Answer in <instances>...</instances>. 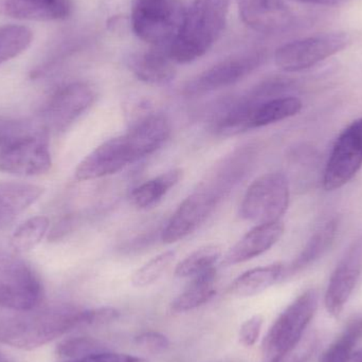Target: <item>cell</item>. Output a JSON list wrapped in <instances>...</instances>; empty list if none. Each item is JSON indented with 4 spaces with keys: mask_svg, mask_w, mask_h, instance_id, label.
<instances>
[{
    "mask_svg": "<svg viewBox=\"0 0 362 362\" xmlns=\"http://www.w3.org/2000/svg\"><path fill=\"white\" fill-rule=\"evenodd\" d=\"M88 310L64 304L19 312L0 320V342L21 350L40 348L65 334L86 327Z\"/></svg>",
    "mask_w": 362,
    "mask_h": 362,
    "instance_id": "obj_1",
    "label": "cell"
},
{
    "mask_svg": "<svg viewBox=\"0 0 362 362\" xmlns=\"http://www.w3.org/2000/svg\"><path fill=\"white\" fill-rule=\"evenodd\" d=\"M229 6L230 0H194L169 47L174 63H192L212 48L225 29Z\"/></svg>",
    "mask_w": 362,
    "mask_h": 362,
    "instance_id": "obj_2",
    "label": "cell"
},
{
    "mask_svg": "<svg viewBox=\"0 0 362 362\" xmlns=\"http://www.w3.org/2000/svg\"><path fill=\"white\" fill-rule=\"evenodd\" d=\"M319 305L317 289L298 296L276 319L264 338L263 355L267 361L280 358L303 340L304 333L316 316Z\"/></svg>",
    "mask_w": 362,
    "mask_h": 362,
    "instance_id": "obj_3",
    "label": "cell"
},
{
    "mask_svg": "<svg viewBox=\"0 0 362 362\" xmlns=\"http://www.w3.org/2000/svg\"><path fill=\"white\" fill-rule=\"evenodd\" d=\"M185 12L180 0H137L132 12V25L140 40L169 48L180 32Z\"/></svg>",
    "mask_w": 362,
    "mask_h": 362,
    "instance_id": "obj_4",
    "label": "cell"
},
{
    "mask_svg": "<svg viewBox=\"0 0 362 362\" xmlns=\"http://www.w3.org/2000/svg\"><path fill=\"white\" fill-rule=\"evenodd\" d=\"M289 197V182L284 174H264L247 189L240 215L257 225L279 223L288 209Z\"/></svg>",
    "mask_w": 362,
    "mask_h": 362,
    "instance_id": "obj_5",
    "label": "cell"
},
{
    "mask_svg": "<svg viewBox=\"0 0 362 362\" xmlns=\"http://www.w3.org/2000/svg\"><path fill=\"white\" fill-rule=\"evenodd\" d=\"M42 298V285L33 269L12 255H0V306L27 312Z\"/></svg>",
    "mask_w": 362,
    "mask_h": 362,
    "instance_id": "obj_6",
    "label": "cell"
},
{
    "mask_svg": "<svg viewBox=\"0 0 362 362\" xmlns=\"http://www.w3.org/2000/svg\"><path fill=\"white\" fill-rule=\"evenodd\" d=\"M351 36L344 32L319 34L280 47L274 54L276 65L283 71L310 69L349 46Z\"/></svg>",
    "mask_w": 362,
    "mask_h": 362,
    "instance_id": "obj_7",
    "label": "cell"
},
{
    "mask_svg": "<svg viewBox=\"0 0 362 362\" xmlns=\"http://www.w3.org/2000/svg\"><path fill=\"white\" fill-rule=\"evenodd\" d=\"M86 83L74 82L57 89L45 103L38 123L50 135L67 131L95 101Z\"/></svg>",
    "mask_w": 362,
    "mask_h": 362,
    "instance_id": "obj_8",
    "label": "cell"
},
{
    "mask_svg": "<svg viewBox=\"0 0 362 362\" xmlns=\"http://www.w3.org/2000/svg\"><path fill=\"white\" fill-rule=\"evenodd\" d=\"M362 168V118L344 129L334 144L325 165L322 185L325 191H336L348 185Z\"/></svg>",
    "mask_w": 362,
    "mask_h": 362,
    "instance_id": "obj_9",
    "label": "cell"
},
{
    "mask_svg": "<svg viewBox=\"0 0 362 362\" xmlns=\"http://www.w3.org/2000/svg\"><path fill=\"white\" fill-rule=\"evenodd\" d=\"M223 194L210 183L202 182L187 196L163 229L161 238L165 244H173L195 232L223 199Z\"/></svg>",
    "mask_w": 362,
    "mask_h": 362,
    "instance_id": "obj_10",
    "label": "cell"
},
{
    "mask_svg": "<svg viewBox=\"0 0 362 362\" xmlns=\"http://www.w3.org/2000/svg\"><path fill=\"white\" fill-rule=\"evenodd\" d=\"M51 165L49 134L40 125L0 154V172L13 175H42Z\"/></svg>",
    "mask_w": 362,
    "mask_h": 362,
    "instance_id": "obj_11",
    "label": "cell"
},
{
    "mask_svg": "<svg viewBox=\"0 0 362 362\" xmlns=\"http://www.w3.org/2000/svg\"><path fill=\"white\" fill-rule=\"evenodd\" d=\"M362 274V234L349 247L332 274L325 295V305L338 318L352 297Z\"/></svg>",
    "mask_w": 362,
    "mask_h": 362,
    "instance_id": "obj_12",
    "label": "cell"
},
{
    "mask_svg": "<svg viewBox=\"0 0 362 362\" xmlns=\"http://www.w3.org/2000/svg\"><path fill=\"white\" fill-rule=\"evenodd\" d=\"M263 61L264 53L261 51H253L225 59L189 81L185 87V93L187 95H200L231 86L246 78Z\"/></svg>",
    "mask_w": 362,
    "mask_h": 362,
    "instance_id": "obj_13",
    "label": "cell"
},
{
    "mask_svg": "<svg viewBox=\"0 0 362 362\" xmlns=\"http://www.w3.org/2000/svg\"><path fill=\"white\" fill-rule=\"evenodd\" d=\"M133 163L124 136L112 138L89 153L76 169L80 181L99 180L118 173Z\"/></svg>",
    "mask_w": 362,
    "mask_h": 362,
    "instance_id": "obj_14",
    "label": "cell"
},
{
    "mask_svg": "<svg viewBox=\"0 0 362 362\" xmlns=\"http://www.w3.org/2000/svg\"><path fill=\"white\" fill-rule=\"evenodd\" d=\"M171 135L170 121L163 115H150L136 123L124 135L132 161L140 160L158 151Z\"/></svg>",
    "mask_w": 362,
    "mask_h": 362,
    "instance_id": "obj_15",
    "label": "cell"
},
{
    "mask_svg": "<svg viewBox=\"0 0 362 362\" xmlns=\"http://www.w3.org/2000/svg\"><path fill=\"white\" fill-rule=\"evenodd\" d=\"M245 25L262 33H272L286 27L291 21L283 0H236Z\"/></svg>",
    "mask_w": 362,
    "mask_h": 362,
    "instance_id": "obj_16",
    "label": "cell"
},
{
    "mask_svg": "<svg viewBox=\"0 0 362 362\" xmlns=\"http://www.w3.org/2000/svg\"><path fill=\"white\" fill-rule=\"evenodd\" d=\"M284 226L279 223L257 225L243 236L223 257L225 266L245 263L267 252L282 238Z\"/></svg>",
    "mask_w": 362,
    "mask_h": 362,
    "instance_id": "obj_17",
    "label": "cell"
},
{
    "mask_svg": "<svg viewBox=\"0 0 362 362\" xmlns=\"http://www.w3.org/2000/svg\"><path fill=\"white\" fill-rule=\"evenodd\" d=\"M71 12L70 0H0V15L21 21H63Z\"/></svg>",
    "mask_w": 362,
    "mask_h": 362,
    "instance_id": "obj_18",
    "label": "cell"
},
{
    "mask_svg": "<svg viewBox=\"0 0 362 362\" xmlns=\"http://www.w3.org/2000/svg\"><path fill=\"white\" fill-rule=\"evenodd\" d=\"M129 67L142 82L167 85L175 78V67L168 47H154L129 59Z\"/></svg>",
    "mask_w": 362,
    "mask_h": 362,
    "instance_id": "obj_19",
    "label": "cell"
},
{
    "mask_svg": "<svg viewBox=\"0 0 362 362\" xmlns=\"http://www.w3.org/2000/svg\"><path fill=\"white\" fill-rule=\"evenodd\" d=\"M42 193V187L32 183H0V228L12 223L37 202Z\"/></svg>",
    "mask_w": 362,
    "mask_h": 362,
    "instance_id": "obj_20",
    "label": "cell"
},
{
    "mask_svg": "<svg viewBox=\"0 0 362 362\" xmlns=\"http://www.w3.org/2000/svg\"><path fill=\"white\" fill-rule=\"evenodd\" d=\"M337 230L338 221L336 218L329 219L319 227L310 236L300 255L288 266H285L283 279L296 276L318 262L331 249L337 235Z\"/></svg>",
    "mask_w": 362,
    "mask_h": 362,
    "instance_id": "obj_21",
    "label": "cell"
},
{
    "mask_svg": "<svg viewBox=\"0 0 362 362\" xmlns=\"http://www.w3.org/2000/svg\"><path fill=\"white\" fill-rule=\"evenodd\" d=\"M285 266L276 263L253 268L240 274L230 286V293L238 298L253 297L283 280Z\"/></svg>",
    "mask_w": 362,
    "mask_h": 362,
    "instance_id": "obj_22",
    "label": "cell"
},
{
    "mask_svg": "<svg viewBox=\"0 0 362 362\" xmlns=\"http://www.w3.org/2000/svg\"><path fill=\"white\" fill-rule=\"evenodd\" d=\"M303 104L293 95H280L257 104L251 117V129L267 127L291 118L301 112Z\"/></svg>",
    "mask_w": 362,
    "mask_h": 362,
    "instance_id": "obj_23",
    "label": "cell"
},
{
    "mask_svg": "<svg viewBox=\"0 0 362 362\" xmlns=\"http://www.w3.org/2000/svg\"><path fill=\"white\" fill-rule=\"evenodd\" d=\"M215 281V268L192 279L189 286L172 302V310L175 313L189 312L208 303L216 293Z\"/></svg>",
    "mask_w": 362,
    "mask_h": 362,
    "instance_id": "obj_24",
    "label": "cell"
},
{
    "mask_svg": "<svg viewBox=\"0 0 362 362\" xmlns=\"http://www.w3.org/2000/svg\"><path fill=\"white\" fill-rule=\"evenodd\" d=\"M181 178L182 171L180 169H174L142 183L132 192V204L139 209L154 206L180 182Z\"/></svg>",
    "mask_w": 362,
    "mask_h": 362,
    "instance_id": "obj_25",
    "label": "cell"
},
{
    "mask_svg": "<svg viewBox=\"0 0 362 362\" xmlns=\"http://www.w3.org/2000/svg\"><path fill=\"white\" fill-rule=\"evenodd\" d=\"M362 340V315L349 321L337 339L321 355L319 362H349Z\"/></svg>",
    "mask_w": 362,
    "mask_h": 362,
    "instance_id": "obj_26",
    "label": "cell"
},
{
    "mask_svg": "<svg viewBox=\"0 0 362 362\" xmlns=\"http://www.w3.org/2000/svg\"><path fill=\"white\" fill-rule=\"evenodd\" d=\"M221 257V247L215 245L202 247L176 266L175 274L180 278H195L215 268Z\"/></svg>",
    "mask_w": 362,
    "mask_h": 362,
    "instance_id": "obj_27",
    "label": "cell"
},
{
    "mask_svg": "<svg viewBox=\"0 0 362 362\" xmlns=\"http://www.w3.org/2000/svg\"><path fill=\"white\" fill-rule=\"evenodd\" d=\"M33 40V32L25 25L0 27V65L27 50Z\"/></svg>",
    "mask_w": 362,
    "mask_h": 362,
    "instance_id": "obj_28",
    "label": "cell"
},
{
    "mask_svg": "<svg viewBox=\"0 0 362 362\" xmlns=\"http://www.w3.org/2000/svg\"><path fill=\"white\" fill-rule=\"evenodd\" d=\"M48 229L49 219L46 216L31 217L16 228L11 238V246L16 252H27L40 244Z\"/></svg>",
    "mask_w": 362,
    "mask_h": 362,
    "instance_id": "obj_29",
    "label": "cell"
},
{
    "mask_svg": "<svg viewBox=\"0 0 362 362\" xmlns=\"http://www.w3.org/2000/svg\"><path fill=\"white\" fill-rule=\"evenodd\" d=\"M175 257L176 253L173 250L165 251L153 257L151 261L134 272L132 284L138 288L154 284L168 272L170 266L175 261Z\"/></svg>",
    "mask_w": 362,
    "mask_h": 362,
    "instance_id": "obj_30",
    "label": "cell"
},
{
    "mask_svg": "<svg viewBox=\"0 0 362 362\" xmlns=\"http://www.w3.org/2000/svg\"><path fill=\"white\" fill-rule=\"evenodd\" d=\"M106 346L100 340L88 336H76L63 340L57 348L59 356L64 358L78 359L95 353L104 352Z\"/></svg>",
    "mask_w": 362,
    "mask_h": 362,
    "instance_id": "obj_31",
    "label": "cell"
},
{
    "mask_svg": "<svg viewBox=\"0 0 362 362\" xmlns=\"http://www.w3.org/2000/svg\"><path fill=\"white\" fill-rule=\"evenodd\" d=\"M40 127V123L28 122L11 117L0 116V154L15 142L29 135Z\"/></svg>",
    "mask_w": 362,
    "mask_h": 362,
    "instance_id": "obj_32",
    "label": "cell"
},
{
    "mask_svg": "<svg viewBox=\"0 0 362 362\" xmlns=\"http://www.w3.org/2000/svg\"><path fill=\"white\" fill-rule=\"evenodd\" d=\"M136 346H139L146 352L157 354L167 351L170 346V340L167 336L158 332L148 331L139 334L135 338Z\"/></svg>",
    "mask_w": 362,
    "mask_h": 362,
    "instance_id": "obj_33",
    "label": "cell"
},
{
    "mask_svg": "<svg viewBox=\"0 0 362 362\" xmlns=\"http://www.w3.org/2000/svg\"><path fill=\"white\" fill-rule=\"evenodd\" d=\"M264 319L261 315H255L247 319L240 329V341L243 346H255L259 340L261 335L262 327H263Z\"/></svg>",
    "mask_w": 362,
    "mask_h": 362,
    "instance_id": "obj_34",
    "label": "cell"
},
{
    "mask_svg": "<svg viewBox=\"0 0 362 362\" xmlns=\"http://www.w3.org/2000/svg\"><path fill=\"white\" fill-rule=\"evenodd\" d=\"M317 344L314 339L304 342L302 340L293 351L283 355L280 358L267 362H308L316 350Z\"/></svg>",
    "mask_w": 362,
    "mask_h": 362,
    "instance_id": "obj_35",
    "label": "cell"
},
{
    "mask_svg": "<svg viewBox=\"0 0 362 362\" xmlns=\"http://www.w3.org/2000/svg\"><path fill=\"white\" fill-rule=\"evenodd\" d=\"M70 362H144V359L140 358V357L132 356V355L119 354V353L104 351V352L95 353V354L88 355V356L74 359Z\"/></svg>",
    "mask_w": 362,
    "mask_h": 362,
    "instance_id": "obj_36",
    "label": "cell"
},
{
    "mask_svg": "<svg viewBox=\"0 0 362 362\" xmlns=\"http://www.w3.org/2000/svg\"><path fill=\"white\" fill-rule=\"evenodd\" d=\"M120 317V312L114 308H100L88 310L86 327H100L114 322Z\"/></svg>",
    "mask_w": 362,
    "mask_h": 362,
    "instance_id": "obj_37",
    "label": "cell"
},
{
    "mask_svg": "<svg viewBox=\"0 0 362 362\" xmlns=\"http://www.w3.org/2000/svg\"><path fill=\"white\" fill-rule=\"evenodd\" d=\"M302 4H318V6H339L351 0H295Z\"/></svg>",
    "mask_w": 362,
    "mask_h": 362,
    "instance_id": "obj_38",
    "label": "cell"
},
{
    "mask_svg": "<svg viewBox=\"0 0 362 362\" xmlns=\"http://www.w3.org/2000/svg\"><path fill=\"white\" fill-rule=\"evenodd\" d=\"M349 362H362V349L355 351L354 354L352 355Z\"/></svg>",
    "mask_w": 362,
    "mask_h": 362,
    "instance_id": "obj_39",
    "label": "cell"
},
{
    "mask_svg": "<svg viewBox=\"0 0 362 362\" xmlns=\"http://www.w3.org/2000/svg\"><path fill=\"white\" fill-rule=\"evenodd\" d=\"M0 362H11L8 361V359H6V357L4 356V355L0 353Z\"/></svg>",
    "mask_w": 362,
    "mask_h": 362,
    "instance_id": "obj_40",
    "label": "cell"
}]
</instances>
